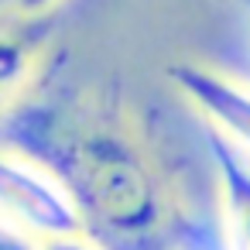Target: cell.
<instances>
[{
	"label": "cell",
	"mask_w": 250,
	"mask_h": 250,
	"mask_svg": "<svg viewBox=\"0 0 250 250\" xmlns=\"http://www.w3.org/2000/svg\"><path fill=\"white\" fill-rule=\"evenodd\" d=\"M0 151L45 168L100 250H192L171 175L120 100L48 83L0 117Z\"/></svg>",
	"instance_id": "1"
},
{
	"label": "cell",
	"mask_w": 250,
	"mask_h": 250,
	"mask_svg": "<svg viewBox=\"0 0 250 250\" xmlns=\"http://www.w3.org/2000/svg\"><path fill=\"white\" fill-rule=\"evenodd\" d=\"M0 212L42 240L83 233V219L65 188L45 168L11 151H0Z\"/></svg>",
	"instance_id": "2"
},
{
	"label": "cell",
	"mask_w": 250,
	"mask_h": 250,
	"mask_svg": "<svg viewBox=\"0 0 250 250\" xmlns=\"http://www.w3.org/2000/svg\"><path fill=\"white\" fill-rule=\"evenodd\" d=\"M168 79L209 120L212 130H219L233 147L250 151V89L195 62H175L168 69Z\"/></svg>",
	"instance_id": "3"
},
{
	"label": "cell",
	"mask_w": 250,
	"mask_h": 250,
	"mask_svg": "<svg viewBox=\"0 0 250 250\" xmlns=\"http://www.w3.org/2000/svg\"><path fill=\"white\" fill-rule=\"evenodd\" d=\"M209 161L223 192V209L229 223V236L236 250H250V161L240 147H233L219 130H206Z\"/></svg>",
	"instance_id": "4"
},
{
	"label": "cell",
	"mask_w": 250,
	"mask_h": 250,
	"mask_svg": "<svg viewBox=\"0 0 250 250\" xmlns=\"http://www.w3.org/2000/svg\"><path fill=\"white\" fill-rule=\"evenodd\" d=\"M42 18H28L24 24H4L0 28V117L11 110L14 93L28 83L35 59L45 45Z\"/></svg>",
	"instance_id": "5"
},
{
	"label": "cell",
	"mask_w": 250,
	"mask_h": 250,
	"mask_svg": "<svg viewBox=\"0 0 250 250\" xmlns=\"http://www.w3.org/2000/svg\"><path fill=\"white\" fill-rule=\"evenodd\" d=\"M0 250H42V247H35L31 236L21 233L18 226H11V223L0 219Z\"/></svg>",
	"instance_id": "6"
},
{
	"label": "cell",
	"mask_w": 250,
	"mask_h": 250,
	"mask_svg": "<svg viewBox=\"0 0 250 250\" xmlns=\"http://www.w3.org/2000/svg\"><path fill=\"white\" fill-rule=\"evenodd\" d=\"M42 250H100L93 240H86L83 233L76 236H52V240H42Z\"/></svg>",
	"instance_id": "7"
},
{
	"label": "cell",
	"mask_w": 250,
	"mask_h": 250,
	"mask_svg": "<svg viewBox=\"0 0 250 250\" xmlns=\"http://www.w3.org/2000/svg\"><path fill=\"white\" fill-rule=\"evenodd\" d=\"M59 0H14V7L21 18H42L45 11H52Z\"/></svg>",
	"instance_id": "8"
}]
</instances>
